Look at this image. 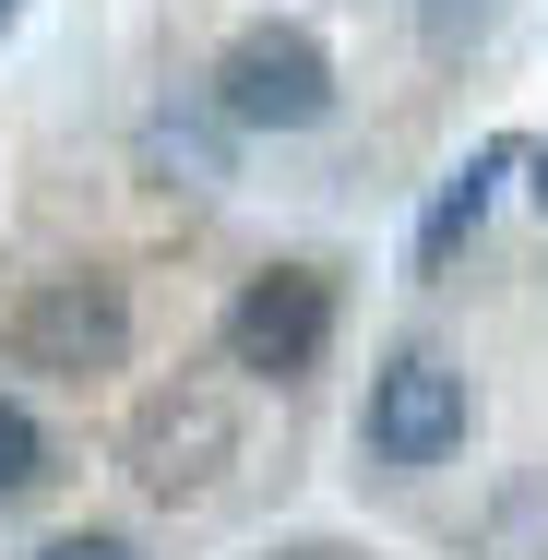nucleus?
I'll use <instances>...</instances> for the list:
<instances>
[{"label": "nucleus", "instance_id": "f257e3e1", "mask_svg": "<svg viewBox=\"0 0 548 560\" xmlns=\"http://www.w3.org/2000/svg\"><path fill=\"white\" fill-rule=\"evenodd\" d=\"M0 358L12 370H48V382H96L131 358V287L119 275H36L12 311H0Z\"/></svg>", "mask_w": 548, "mask_h": 560}, {"label": "nucleus", "instance_id": "f03ea898", "mask_svg": "<svg viewBox=\"0 0 548 560\" xmlns=\"http://www.w3.org/2000/svg\"><path fill=\"white\" fill-rule=\"evenodd\" d=\"M119 465L143 501H215L238 465V394L226 382H155L119 430Z\"/></svg>", "mask_w": 548, "mask_h": 560}, {"label": "nucleus", "instance_id": "7ed1b4c3", "mask_svg": "<svg viewBox=\"0 0 548 560\" xmlns=\"http://www.w3.org/2000/svg\"><path fill=\"white\" fill-rule=\"evenodd\" d=\"M215 119L226 131H311L334 119V48L299 12H263L215 48Z\"/></svg>", "mask_w": 548, "mask_h": 560}, {"label": "nucleus", "instance_id": "20e7f679", "mask_svg": "<svg viewBox=\"0 0 548 560\" xmlns=\"http://www.w3.org/2000/svg\"><path fill=\"white\" fill-rule=\"evenodd\" d=\"M477 430V394H465V370L430 358V346H406V358H382L370 370V406H358V453L370 465H394V477H430L453 465Z\"/></svg>", "mask_w": 548, "mask_h": 560}, {"label": "nucleus", "instance_id": "39448f33", "mask_svg": "<svg viewBox=\"0 0 548 560\" xmlns=\"http://www.w3.org/2000/svg\"><path fill=\"white\" fill-rule=\"evenodd\" d=\"M334 323H346V299H334L323 262H263V275L226 299V370H250V382H311L334 358Z\"/></svg>", "mask_w": 548, "mask_h": 560}, {"label": "nucleus", "instance_id": "423d86ee", "mask_svg": "<svg viewBox=\"0 0 548 560\" xmlns=\"http://www.w3.org/2000/svg\"><path fill=\"white\" fill-rule=\"evenodd\" d=\"M501 167H513V143H477L453 179H441V203L418 215V275H441L465 238H477V215H489V191H501Z\"/></svg>", "mask_w": 548, "mask_h": 560}, {"label": "nucleus", "instance_id": "0eeeda50", "mask_svg": "<svg viewBox=\"0 0 548 560\" xmlns=\"http://www.w3.org/2000/svg\"><path fill=\"white\" fill-rule=\"evenodd\" d=\"M48 465H60V453H48V430H36V406H24V394H0V513H12V501H36V489H48Z\"/></svg>", "mask_w": 548, "mask_h": 560}, {"label": "nucleus", "instance_id": "6e6552de", "mask_svg": "<svg viewBox=\"0 0 548 560\" xmlns=\"http://www.w3.org/2000/svg\"><path fill=\"white\" fill-rule=\"evenodd\" d=\"M143 143H155V167H167V179H191V191H215V179H226V155H215V131H191V119H155V131H143Z\"/></svg>", "mask_w": 548, "mask_h": 560}, {"label": "nucleus", "instance_id": "1a4fd4ad", "mask_svg": "<svg viewBox=\"0 0 548 560\" xmlns=\"http://www.w3.org/2000/svg\"><path fill=\"white\" fill-rule=\"evenodd\" d=\"M406 12H418V36H430V48H465V36H489V24H501V0H406Z\"/></svg>", "mask_w": 548, "mask_h": 560}, {"label": "nucleus", "instance_id": "9d476101", "mask_svg": "<svg viewBox=\"0 0 548 560\" xmlns=\"http://www.w3.org/2000/svg\"><path fill=\"white\" fill-rule=\"evenodd\" d=\"M36 560H143V549H131V537H48Z\"/></svg>", "mask_w": 548, "mask_h": 560}, {"label": "nucleus", "instance_id": "9b49d317", "mask_svg": "<svg viewBox=\"0 0 548 560\" xmlns=\"http://www.w3.org/2000/svg\"><path fill=\"white\" fill-rule=\"evenodd\" d=\"M275 560H358V549H334V537H299V549H275Z\"/></svg>", "mask_w": 548, "mask_h": 560}, {"label": "nucleus", "instance_id": "f8f14e48", "mask_svg": "<svg viewBox=\"0 0 548 560\" xmlns=\"http://www.w3.org/2000/svg\"><path fill=\"white\" fill-rule=\"evenodd\" d=\"M525 167H537V179H525V191H537V203H548V143H537V155H525Z\"/></svg>", "mask_w": 548, "mask_h": 560}, {"label": "nucleus", "instance_id": "ddd939ff", "mask_svg": "<svg viewBox=\"0 0 548 560\" xmlns=\"http://www.w3.org/2000/svg\"><path fill=\"white\" fill-rule=\"evenodd\" d=\"M12 12H24V0H0V36H12Z\"/></svg>", "mask_w": 548, "mask_h": 560}]
</instances>
